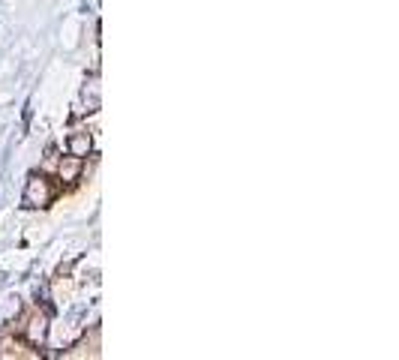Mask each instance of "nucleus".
I'll use <instances>...</instances> for the list:
<instances>
[{"label": "nucleus", "instance_id": "7ed1b4c3", "mask_svg": "<svg viewBox=\"0 0 399 360\" xmlns=\"http://www.w3.org/2000/svg\"><path fill=\"white\" fill-rule=\"evenodd\" d=\"M78 175H81V160H78V156H73L69 163L61 165V178H63V180L73 183V180H78Z\"/></svg>", "mask_w": 399, "mask_h": 360}, {"label": "nucleus", "instance_id": "f03ea898", "mask_svg": "<svg viewBox=\"0 0 399 360\" xmlns=\"http://www.w3.org/2000/svg\"><path fill=\"white\" fill-rule=\"evenodd\" d=\"M66 148H69V156H78V160H84V156H88V150H90V135H88V133L69 135Z\"/></svg>", "mask_w": 399, "mask_h": 360}, {"label": "nucleus", "instance_id": "f257e3e1", "mask_svg": "<svg viewBox=\"0 0 399 360\" xmlns=\"http://www.w3.org/2000/svg\"><path fill=\"white\" fill-rule=\"evenodd\" d=\"M51 198H54V186L48 183V178L33 175L31 180H27V190H24V205L27 207H46Z\"/></svg>", "mask_w": 399, "mask_h": 360}]
</instances>
